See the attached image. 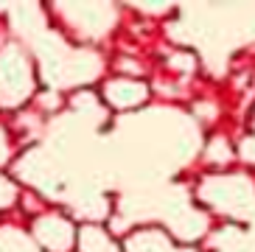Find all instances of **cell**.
Wrapping results in <instances>:
<instances>
[{
    "mask_svg": "<svg viewBox=\"0 0 255 252\" xmlns=\"http://www.w3.org/2000/svg\"><path fill=\"white\" fill-rule=\"evenodd\" d=\"M34 93V70L20 45L0 48V107H20Z\"/></svg>",
    "mask_w": 255,
    "mask_h": 252,
    "instance_id": "6da1fadb",
    "label": "cell"
},
{
    "mask_svg": "<svg viewBox=\"0 0 255 252\" xmlns=\"http://www.w3.org/2000/svg\"><path fill=\"white\" fill-rule=\"evenodd\" d=\"M199 196H202V202H208L210 208L222 210V213L241 216L253 205L255 188L247 177H239V174H233V177H208L199 188Z\"/></svg>",
    "mask_w": 255,
    "mask_h": 252,
    "instance_id": "7a4b0ae2",
    "label": "cell"
},
{
    "mask_svg": "<svg viewBox=\"0 0 255 252\" xmlns=\"http://www.w3.org/2000/svg\"><path fill=\"white\" fill-rule=\"evenodd\" d=\"M59 11L84 37H101L115 22V8L110 3H62Z\"/></svg>",
    "mask_w": 255,
    "mask_h": 252,
    "instance_id": "3957f363",
    "label": "cell"
},
{
    "mask_svg": "<svg viewBox=\"0 0 255 252\" xmlns=\"http://www.w3.org/2000/svg\"><path fill=\"white\" fill-rule=\"evenodd\" d=\"M31 233H34L37 247H42L48 252H70L76 244V227L59 213L37 216Z\"/></svg>",
    "mask_w": 255,
    "mask_h": 252,
    "instance_id": "277c9868",
    "label": "cell"
},
{
    "mask_svg": "<svg viewBox=\"0 0 255 252\" xmlns=\"http://www.w3.org/2000/svg\"><path fill=\"white\" fill-rule=\"evenodd\" d=\"M17 174L25 179V182H31L34 188H42L45 193H53L56 188H59V177H56V171H53L51 160H48L39 148H34V151H28V154L20 160V165H17Z\"/></svg>",
    "mask_w": 255,
    "mask_h": 252,
    "instance_id": "5b68a950",
    "label": "cell"
},
{
    "mask_svg": "<svg viewBox=\"0 0 255 252\" xmlns=\"http://www.w3.org/2000/svg\"><path fill=\"white\" fill-rule=\"evenodd\" d=\"M104 98L115 110H132L149 98V87L143 82H135V79H113L104 84Z\"/></svg>",
    "mask_w": 255,
    "mask_h": 252,
    "instance_id": "8992f818",
    "label": "cell"
},
{
    "mask_svg": "<svg viewBox=\"0 0 255 252\" xmlns=\"http://www.w3.org/2000/svg\"><path fill=\"white\" fill-rule=\"evenodd\" d=\"M127 252H196L191 247H177L171 236L157 227H146L137 230L127 238Z\"/></svg>",
    "mask_w": 255,
    "mask_h": 252,
    "instance_id": "52a82bcc",
    "label": "cell"
},
{
    "mask_svg": "<svg viewBox=\"0 0 255 252\" xmlns=\"http://www.w3.org/2000/svg\"><path fill=\"white\" fill-rule=\"evenodd\" d=\"M208 230V219L202 213H196L191 208H180L171 216V233L182 241H194Z\"/></svg>",
    "mask_w": 255,
    "mask_h": 252,
    "instance_id": "ba28073f",
    "label": "cell"
},
{
    "mask_svg": "<svg viewBox=\"0 0 255 252\" xmlns=\"http://www.w3.org/2000/svg\"><path fill=\"white\" fill-rule=\"evenodd\" d=\"M76 238H79V250L82 252H121V247L98 224H84L82 230L76 233Z\"/></svg>",
    "mask_w": 255,
    "mask_h": 252,
    "instance_id": "9c48e42d",
    "label": "cell"
},
{
    "mask_svg": "<svg viewBox=\"0 0 255 252\" xmlns=\"http://www.w3.org/2000/svg\"><path fill=\"white\" fill-rule=\"evenodd\" d=\"M0 252H42L37 241L17 227H0Z\"/></svg>",
    "mask_w": 255,
    "mask_h": 252,
    "instance_id": "30bf717a",
    "label": "cell"
},
{
    "mask_svg": "<svg viewBox=\"0 0 255 252\" xmlns=\"http://www.w3.org/2000/svg\"><path fill=\"white\" fill-rule=\"evenodd\" d=\"M11 17H14V28L20 31H39V22L37 17H42L37 6H31V3H23V6L11 8Z\"/></svg>",
    "mask_w": 255,
    "mask_h": 252,
    "instance_id": "8fae6325",
    "label": "cell"
},
{
    "mask_svg": "<svg viewBox=\"0 0 255 252\" xmlns=\"http://www.w3.org/2000/svg\"><path fill=\"white\" fill-rule=\"evenodd\" d=\"M230 157H233V151H230V146H227L225 137H216V140L210 143V148H208V160L210 163H227Z\"/></svg>",
    "mask_w": 255,
    "mask_h": 252,
    "instance_id": "7c38bea8",
    "label": "cell"
},
{
    "mask_svg": "<svg viewBox=\"0 0 255 252\" xmlns=\"http://www.w3.org/2000/svg\"><path fill=\"white\" fill-rule=\"evenodd\" d=\"M14 199H17V188H14V182H8L6 177H0V210L8 208V205H11Z\"/></svg>",
    "mask_w": 255,
    "mask_h": 252,
    "instance_id": "4fadbf2b",
    "label": "cell"
},
{
    "mask_svg": "<svg viewBox=\"0 0 255 252\" xmlns=\"http://www.w3.org/2000/svg\"><path fill=\"white\" fill-rule=\"evenodd\" d=\"M241 157H244V160H250V163H255V124H253V134L241 143Z\"/></svg>",
    "mask_w": 255,
    "mask_h": 252,
    "instance_id": "5bb4252c",
    "label": "cell"
},
{
    "mask_svg": "<svg viewBox=\"0 0 255 252\" xmlns=\"http://www.w3.org/2000/svg\"><path fill=\"white\" fill-rule=\"evenodd\" d=\"M8 157V143H6V134L0 132V163H6Z\"/></svg>",
    "mask_w": 255,
    "mask_h": 252,
    "instance_id": "9a60e30c",
    "label": "cell"
}]
</instances>
